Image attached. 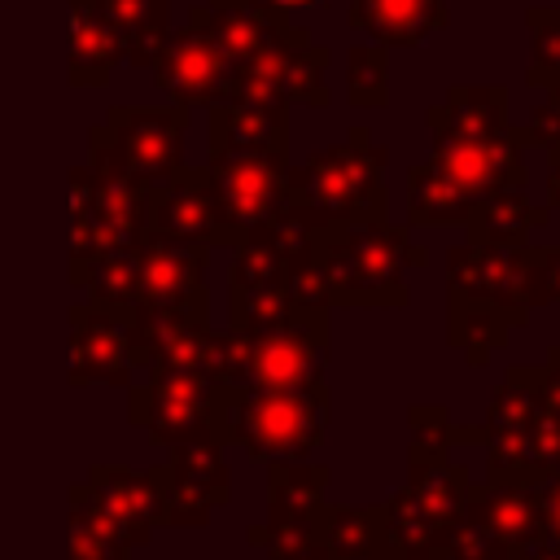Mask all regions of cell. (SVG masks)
<instances>
[{
  "instance_id": "obj_8",
  "label": "cell",
  "mask_w": 560,
  "mask_h": 560,
  "mask_svg": "<svg viewBox=\"0 0 560 560\" xmlns=\"http://www.w3.org/2000/svg\"><path fill=\"white\" fill-rule=\"evenodd\" d=\"M254 4H267V9H302V4H315V0H254Z\"/></svg>"
},
{
  "instance_id": "obj_7",
  "label": "cell",
  "mask_w": 560,
  "mask_h": 560,
  "mask_svg": "<svg viewBox=\"0 0 560 560\" xmlns=\"http://www.w3.org/2000/svg\"><path fill=\"white\" fill-rule=\"evenodd\" d=\"M298 398L293 394H276V398H258L254 407H249V416H245V438L241 442H249V451H258V455H267V451H298Z\"/></svg>"
},
{
  "instance_id": "obj_2",
  "label": "cell",
  "mask_w": 560,
  "mask_h": 560,
  "mask_svg": "<svg viewBox=\"0 0 560 560\" xmlns=\"http://www.w3.org/2000/svg\"><path fill=\"white\" fill-rule=\"evenodd\" d=\"M109 131L118 136V153L131 171H166L179 158V118L162 109H114Z\"/></svg>"
},
{
  "instance_id": "obj_6",
  "label": "cell",
  "mask_w": 560,
  "mask_h": 560,
  "mask_svg": "<svg viewBox=\"0 0 560 560\" xmlns=\"http://www.w3.org/2000/svg\"><path fill=\"white\" fill-rule=\"evenodd\" d=\"M70 48H74L70 70H74V79H79V83H96V79H105V74H109L114 52H118V35H114V26L105 22V13H101V9H88V0H79V9H74Z\"/></svg>"
},
{
  "instance_id": "obj_3",
  "label": "cell",
  "mask_w": 560,
  "mask_h": 560,
  "mask_svg": "<svg viewBox=\"0 0 560 560\" xmlns=\"http://www.w3.org/2000/svg\"><path fill=\"white\" fill-rule=\"evenodd\" d=\"M228 61H232V52L214 39V35H184L179 44H171V52H166V61H162V83L171 88V92H179V96H210L219 83H223V74H228Z\"/></svg>"
},
{
  "instance_id": "obj_4",
  "label": "cell",
  "mask_w": 560,
  "mask_h": 560,
  "mask_svg": "<svg viewBox=\"0 0 560 560\" xmlns=\"http://www.w3.org/2000/svg\"><path fill=\"white\" fill-rule=\"evenodd\" d=\"M153 223L166 236H214V228H223V219H219V206H214L206 175H184L179 184H171L158 197Z\"/></svg>"
},
{
  "instance_id": "obj_1",
  "label": "cell",
  "mask_w": 560,
  "mask_h": 560,
  "mask_svg": "<svg viewBox=\"0 0 560 560\" xmlns=\"http://www.w3.org/2000/svg\"><path fill=\"white\" fill-rule=\"evenodd\" d=\"M210 192H214V206H219V219L223 228H254L262 214L276 210V192H280V171L267 153H254V149H236L228 162H219L214 179H210Z\"/></svg>"
},
{
  "instance_id": "obj_5",
  "label": "cell",
  "mask_w": 560,
  "mask_h": 560,
  "mask_svg": "<svg viewBox=\"0 0 560 560\" xmlns=\"http://www.w3.org/2000/svg\"><path fill=\"white\" fill-rule=\"evenodd\" d=\"M197 280V258L175 249V245H158L144 254V262L136 267V293L149 306H171L179 302Z\"/></svg>"
}]
</instances>
